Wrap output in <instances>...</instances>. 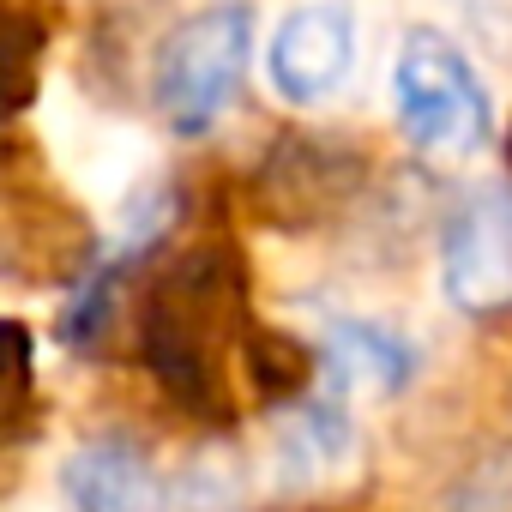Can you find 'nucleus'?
Wrapping results in <instances>:
<instances>
[{
	"instance_id": "nucleus-13",
	"label": "nucleus",
	"mask_w": 512,
	"mask_h": 512,
	"mask_svg": "<svg viewBox=\"0 0 512 512\" xmlns=\"http://www.w3.org/2000/svg\"><path fill=\"white\" fill-rule=\"evenodd\" d=\"M506 169H512V127H506Z\"/></svg>"
},
{
	"instance_id": "nucleus-10",
	"label": "nucleus",
	"mask_w": 512,
	"mask_h": 512,
	"mask_svg": "<svg viewBox=\"0 0 512 512\" xmlns=\"http://www.w3.org/2000/svg\"><path fill=\"white\" fill-rule=\"evenodd\" d=\"M314 374H320V356L296 338V332H278V326H260L253 320L247 332V350H241V386L260 398V404H308L314 398Z\"/></svg>"
},
{
	"instance_id": "nucleus-4",
	"label": "nucleus",
	"mask_w": 512,
	"mask_h": 512,
	"mask_svg": "<svg viewBox=\"0 0 512 512\" xmlns=\"http://www.w3.org/2000/svg\"><path fill=\"white\" fill-rule=\"evenodd\" d=\"M0 241H7V266L13 278L31 284H85L103 260L91 217L49 181V169H25V139L7 145V223H0Z\"/></svg>"
},
{
	"instance_id": "nucleus-8",
	"label": "nucleus",
	"mask_w": 512,
	"mask_h": 512,
	"mask_svg": "<svg viewBox=\"0 0 512 512\" xmlns=\"http://www.w3.org/2000/svg\"><path fill=\"white\" fill-rule=\"evenodd\" d=\"M61 500H67V512H163L169 488L133 440L103 434V440H85L67 452Z\"/></svg>"
},
{
	"instance_id": "nucleus-9",
	"label": "nucleus",
	"mask_w": 512,
	"mask_h": 512,
	"mask_svg": "<svg viewBox=\"0 0 512 512\" xmlns=\"http://www.w3.org/2000/svg\"><path fill=\"white\" fill-rule=\"evenodd\" d=\"M326 368L338 386H374V392H404L416 374V350L380 326V320H332L326 332Z\"/></svg>"
},
{
	"instance_id": "nucleus-11",
	"label": "nucleus",
	"mask_w": 512,
	"mask_h": 512,
	"mask_svg": "<svg viewBox=\"0 0 512 512\" xmlns=\"http://www.w3.org/2000/svg\"><path fill=\"white\" fill-rule=\"evenodd\" d=\"M37 43H49V0H7V49H13V103L31 97Z\"/></svg>"
},
{
	"instance_id": "nucleus-7",
	"label": "nucleus",
	"mask_w": 512,
	"mask_h": 512,
	"mask_svg": "<svg viewBox=\"0 0 512 512\" xmlns=\"http://www.w3.org/2000/svg\"><path fill=\"white\" fill-rule=\"evenodd\" d=\"M440 290L476 320L512 308V175L482 181L452 205L440 229Z\"/></svg>"
},
{
	"instance_id": "nucleus-3",
	"label": "nucleus",
	"mask_w": 512,
	"mask_h": 512,
	"mask_svg": "<svg viewBox=\"0 0 512 512\" xmlns=\"http://www.w3.org/2000/svg\"><path fill=\"white\" fill-rule=\"evenodd\" d=\"M392 103L398 127L422 157H476L494 139V97L476 73V61L434 25L404 31L392 61Z\"/></svg>"
},
{
	"instance_id": "nucleus-6",
	"label": "nucleus",
	"mask_w": 512,
	"mask_h": 512,
	"mask_svg": "<svg viewBox=\"0 0 512 512\" xmlns=\"http://www.w3.org/2000/svg\"><path fill=\"white\" fill-rule=\"evenodd\" d=\"M362 61L356 0H296L266 43V79L290 109H326L350 91Z\"/></svg>"
},
{
	"instance_id": "nucleus-12",
	"label": "nucleus",
	"mask_w": 512,
	"mask_h": 512,
	"mask_svg": "<svg viewBox=\"0 0 512 512\" xmlns=\"http://www.w3.org/2000/svg\"><path fill=\"white\" fill-rule=\"evenodd\" d=\"M452 13L500 55H512V0H452Z\"/></svg>"
},
{
	"instance_id": "nucleus-2",
	"label": "nucleus",
	"mask_w": 512,
	"mask_h": 512,
	"mask_svg": "<svg viewBox=\"0 0 512 512\" xmlns=\"http://www.w3.org/2000/svg\"><path fill=\"white\" fill-rule=\"evenodd\" d=\"M253 61V7L247 0H211L187 13L151 55V109L169 133L199 139L223 121Z\"/></svg>"
},
{
	"instance_id": "nucleus-1",
	"label": "nucleus",
	"mask_w": 512,
	"mask_h": 512,
	"mask_svg": "<svg viewBox=\"0 0 512 512\" xmlns=\"http://www.w3.org/2000/svg\"><path fill=\"white\" fill-rule=\"evenodd\" d=\"M247 332V260L223 235L193 241L175 260H163L139 296V356L157 392L193 422H235V374Z\"/></svg>"
},
{
	"instance_id": "nucleus-5",
	"label": "nucleus",
	"mask_w": 512,
	"mask_h": 512,
	"mask_svg": "<svg viewBox=\"0 0 512 512\" xmlns=\"http://www.w3.org/2000/svg\"><path fill=\"white\" fill-rule=\"evenodd\" d=\"M362 187H368V157L350 139L326 133H284L253 169V205L278 229H320L338 211H350Z\"/></svg>"
}]
</instances>
